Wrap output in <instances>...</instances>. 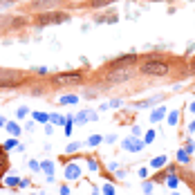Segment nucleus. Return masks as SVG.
<instances>
[{
	"mask_svg": "<svg viewBox=\"0 0 195 195\" xmlns=\"http://www.w3.org/2000/svg\"><path fill=\"white\" fill-rule=\"evenodd\" d=\"M23 72H16V70H0V88H11L23 83Z\"/></svg>",
	"mask_w": 195,
	"mask_h": 195,
	"instance_id": "f257e3e1",
	"label": "nucleus"
},
{
	"mask_svg": "<svg viewBox=\"0 0 195 195\" xmlns=\"http://www.w3.org/2000/svg\"><path fill=\"white\" fill-rule=\"evenodd\" d=\"M141 72L150 74V76H166L168 74V65L159 63V61H148V63H141Z\"/></svg>",
	"mask_w": 195,
	"mask_h": 195,
	"instance_id": "f03ea898",
	"label": "nucleus"
},
{
	"mask_svg": "<svg viewBox=\"0 0 195 195\" xmlns=\"http://www.w3.org/2000/svg\"><path fill=\"white\" fill-rule=\"evenodd\" d=\"M67 14H63V11H45L41 14L38 18H36V23L38 25H47V23H63V20H67Z\"/></svg>",
	"mask_w": 195,
	"mask_h": 195,
	"instance_id": "7ed1b4c3",
	"label": "nucleus"
},
{
	"mask_svg": "<svg viewBox=\"0 0 195 195\" xmlns=\"http://www.w3.org/2000/svg\"><path fill=\"white\" fill-rule=\"evenodd\" d=\"M54 83L58 85H74V83H81V74L79 72H67V74H56Z\"/></svg>",
	"mask_w": 195,
	"mask_h": 195,
	"instance_id": "20e7f679",
	"label": "nucleus"
},
{
	"mask_svg": "<svg viewBox=\"0 0 195 195\" xmlns=\"http://www.w3.org/2000/svg\"><path fill=\"white\" fill-rule=\"evenodd\" d=\"M132 63H135V56L132 54H126V56L112 61V67H128V65H132Z\"/></svg>",
	"mask_w": 195,
	"mask_h": 195,
	"instance_id": "39448f33",
	"label": "nucleus"
},
{
	"mask_svg": "<svg viewBox=\"0 0 195 195\" xmlns=\"http://www.w3.org/2000/svg\"><path fill=\"white\" fill-rule=\"evenodd\" d=\"M58 2H61V0H36L32 7L34 9H52V7H56Z\"/></svg>",
	"mask_w": 195,
	"mask_h": 195,
	"instance_id": "423d86ee",
	"label": "nucleus"
},
{
	"mask_svg": "<svg viewBox=\"0 0 195 195\" xmlns=\"http://www.w3.org/2000/svg\"><path fill=\"white\" fill-rule=\"evenodd\" d=\"M79 175H81V171H79L76 164H70L67 168H65V177L67 180H74V177H79Z\"/></svg>",
	"mask_w": 195,
	"mask_h": 195,
	"instance_id": "0eeeda50",
	"label": "nucleus"
},
{
	"mask_svg": "<svg viewBox=\"0 0 195 195\" xmlns=\"http://www.w3.org/2000/svg\"><path fill=\"white\" fill-rule=\"evenodd\" d=\"M124 146L128 148V150H139V148H141V144H139V141H135V139H126V141H124Z\"/></svg>",
	"mask_w": 195,
	"mask_h": 195,
	"instance_id": "6e6552de",
	"label": "nucleus"
},
{
	"mask_svg": "<svg viewBox=\"0 0 195 195\" xmlns=\"http://www.w3.org/2000/svg\"><path fill=\"white\" fill-rule=\"evenodd\" d=\"M110 2H115V0H92V7H103V5H110Z\"/></svg>",
	"mask_w": 195,
	"mask_h": 195,
	"instance_id": "1a4fd4ad",
	"label": "nucleus"
},
{
	"mask_svg": "<svg viewBox=\"0 0 195 195\" xmlns=\"http://www.w3.org/2000/svg\"><path fill=\"white\" fill-rule=\"evenodd\" d=\"M164 162H166V157H155L153 159V166L157 168V166H164Z\"/></svg>",
	"mask_w": 195,
	"mask_h": 195,
	"instance_id": "9d476101",
	"label": "nucleus"
},
{
	"mask_svg": "<svg viewBox=\"0 0 195 195\" xmlns=\"http://www.w3.org/2000/svg\"><path fill=\"white\" fill-rule=\"evenodd\" d=\"M7 128H9V132H14V135H18V132H20V128H18L16 124H9Z\"/></svg>",
	"mask_w": 195,
	"mask_h": 195,
	"instance_id": "9b49d317",
	"label": "nucleus"
},
{
	"mask_svg": "<svg viewBox=\"0 0 195 195\" xmlns=\"http://www.w3.org/2000/svg\"><path fill=\"white\" fill-rule=\"evenodd\" d=\"M103 195H115V188L112 186H103Z\"/></svg>",
	"mask_w": 195,
	"mask_h": 195,
	"instance_id": "f8f14e48",
	"label": "nucleus"
},
{
	"mask_svg": "<svg viewBox=\"0 0 195 195\" xmlns=\"http://www.w3.org/2000/svg\"><path fill=\"white\" fill-rule=\"evenodd\" d=\"M61 101H63V103H74V101H76V97H63Z\"/></svg>",
	"mask_w": 195,
	"mask_h": 195,
	"instance_id": "ddd939ff",
	"label": "nucleus"
},
{
	"mask_svg": "<svg viewBox=\"0 0 195 195\" xmlns=\"http://www.w3.org/2000/svg\"><path fill=\"white\" fill-rule=\"evenodd\" d=\"M99 141H101V137H92V139H90V144H92V146H97Z\"/></svg>",
	"mask_w": 195,
	"mask_h": 195,
	"instance_id": "4468645a",
	"label": "nucleus"
},
{
	"mask_svg": "<svg viewBox=\"0 0 195 195\" xmlns=\"http://www.w3.org/2000/svg\"><path fill=\"white\" fill-rule=\"evenodd\" d=\"M14 146H16V141H14V139H11V141H7V144H5V148H7V150H9V148H14Z\"/></svg>",
	"mask_w": 195,
	"mask_h": 195,
	"instance_id": "2eb2a0df",
	"label": "nucleus"
},
{
	"mask_svg": "<svg viewBox=\"0 0 195 195\" xmlns=\"http://www.w3.org/2000/svg\"><path fill=\"white\" fill-rule=\"evenodd\" d=\"M61 195H70V191H67V186H63V188H61Z\"/></svg>",
	"mask_w": 195,
	"mask_h": 195,
	"instance_id": "dca6fc26",
	"label": "nucleus"
},
{
	"mask_svg": "<svg viewBox=\"0 0 195 195\" xmlns=\"http://www.w3.org/2000/svg\"><path fill=\"white\" fill-rule=\"evenodd\" d=\"M191 72H195V56H193V61H191Z\"/></svg>",
	"mask_w": 195,
	"mask_h": 195,
	"instance_id": "f3484780",
	"label": "nucleus"
},
{
	"mask_svg": "<svg viewBox=\"0 0 195 195\" xmlns=\"http://www.w3.org/2000/svg\"><path fill=\"white\" fill-rule=\"evenodd\" d=\"M193 112H195V103H193Z\"/></svg>",
	"mask_w": 195,
	"mask_h": 195,
	"instance_id": "a211bd4d",
	"label": "nucleus"
},
{
	"mask_svg": "<svg viewBox=\"0 0 195 195\" xmlns=\"http://www.w3.org/2000/svg\"><path fill=\"white\" fill-rule=\"evenodd\" d=\"M191 128H193V130H195V124H193V126H191Z\"/></svg>",
	"mask_w": 195,
	"mask_h": 195,
	"instance_id": "6ab92c4d",
	"label": "nucleus"
}]
</instances>
